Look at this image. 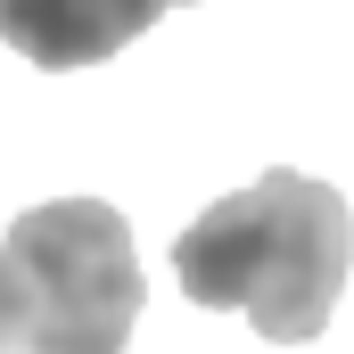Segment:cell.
<instances>
[{"label":"cell","mask_w":354,"mask_h":354,"mask_svg":"<svg viewBox=\"0 0 354 354\" xmlns=\"http://www.w3.org/2000/svg\"><path fill=\"white\" fill-rule=\"evenodd\" d=\"M354 264V214L330 181L272 165L264 181L214 198L174 239L181 297L206 313H248L272 346L322 338Z\"/></svg>","instance_id":"6da1fadb"},{"label":"cell","mask_w":354,"mask_h":354,"mask_svg":"<svg viewBox=\"0 0 354 354\" xmlns=\"http://www.w3.org/2000/svg\"><path fill=\"white\" fill-rule=\"evenodd\" d=\"M25 288H33V313H41V346L50 354H115L140 322V256H132V231L115 206L99 198H50V206H25L0 239Z\"/></svg>","instance_id":"7a4b0ae2"},{"label":"cell","mask_w":354,"mask_h":354,"mask_svg":"<svg viewBox=\"0 0 354 354\" xmlns=\"http://www.w3.org/2000/svg\"><path fill=\"white\" fill-rule=\"evenodd\" d=\"M165 8L181 0H0V41L50 75H75L115 58L124 41H140Z\"/></svg>","instance_id":"3957f363"},{"label":"cell","mask_w":354,"mask_h":354,"mask_svg":"<svg viewBox=\"0 0 354 354\" xmlns=\"http://www.w3.org/2000/svg\"><path fill=\"white\" fill-rule=\"evenodd\" d=\"M0 354H50V346H41L33 288H25V272H17V256H8V248H0Z\"/></svg>","instance_id":"277c9868"}]
</instances>
